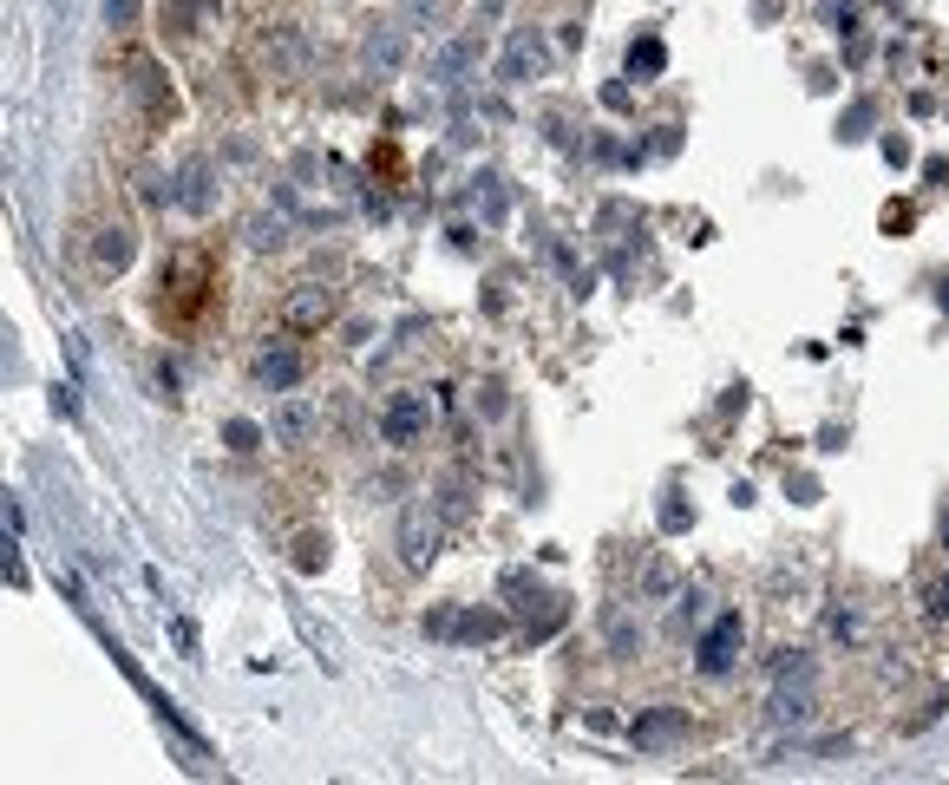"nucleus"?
I'll use <instances>...</instances> for the list:
<instances>
[{
	"mask_svg": "<svg viewBox=\"0 0 949 785\" xmlns=\"http://www.w3.org/2000/svg\"><path fill=\"white\" fill-rule=\"evenodd\" d=\"M105 7H112V20H118V27H125V20L138 13V0H105Z\"/></svg>",
	"mask_w": 949,
	"mask_h": 785,
	"instance_id": "nucleus-26",
	"label": "nucleus"
},
{
	"mask_svg": "<svg viewBox=\"0 0 949 785\" xmlns=\"http://www.w3.org/2000/svg\"><path fill=\"white\" fill-rule=\"evenodd\" d=\"M177 204L190 216H210L217 210V177H210V157H190L184 171H177Z\"/></svg>",
	"mask_w": 949,
	"mask_h": 785,
	"instance_id": "nucleus-8",
	"label": "nucleus"
},
{
	"mask_svg": "<svg viewBox=\"0 0 949 785\" xmlns=\"http://www.w3.org/2000/svg\"><path fill=\"white\" fill-rule=\"evenodd\" d=\"M674 589H681L674 564H668V557H656V564L642 570V596H649V602H661V596H674Z\"/></svg>",
	"mask_w": 949,
	"mask_h": 785,
	"instance_id": "nucleus-17",
	"label": "nucleus"
},
{
	"mask_svg": "<svg viewBox=\"0 0 949 785\" xmlns=\"http://www.w3.org/2000/svg\"><path fill=\"white\" fill-rule=\"evenodd\" d=\"M478 413H505V386H485V393H478Z\"/></svg>",
	"mask_w": 949,
	"mask_h": 785,
	"instance_id": "nucleus-25",
	"label": "nucleus"
},
{
	"mask_svg": "<svg viewBox=\"0 0 949 785\" xmlns=\"http://www.w3.org/2000/svg\"><path fill=\"white\" fill-rule=\"evenodd\" d=\"M478 53H485V40H478V33H458L452 47H439V53H433V85H458L465 72L478 66Z\"/></svg>",
	"mask_w": 949,
	"mask_h": 785,
	"instance_id": "nucleus-10",
	"label": "nucleus"
},
{
	"mask_svg": "<svg viewBox=\"0 0 949 785\" xmlns=\"http://www.w3.org/2000/svg\"><path fill=\"white\" fill-rule=\"evenodd\" d=\"M406 7H413V13H439V7H445V0H406Z\"/></svg>",
	"mask_w": 949,
	"mask_h": 785,
	"instance_id": "nucleus-27",
	"label": "nucleus"
},
{
	"mask_svg": "<svg viewBox=\"0 0 949 785\" xmlns=\"http://www.w3.org/2000/svg\"><path fill=\"white\" fill-rule=\"evenodd\" d=\"M609 642H616V654H636V642H642V636H636V622H629V616H622V622H616V629H609Z\"/></svg>",
	"mask_w": 949,
	"mask_h": 785,
	"instance_id": "nucleus-24",
	"label": "nucleus"
},
{
	"mask_svg": "<svg viewBox=\"0 0 949 785\" xmlns=\"http://www.w3.org/2000/svg\"><path fill=\"white\" fill-rule=\"evenodd\" d=\"M458 636H465V642H492V636H505V616H498V609H478V616L458 622Z\"/></svg>",
	"mask_w": 949,
	"mask_h": 785,
	"instance_id": "nucleus-19",
	"label": "nucleus"
},
{
	"mask_svg": "<svg viewBox=\"0 0 949 785\" xmlns=\"http://www.w3.org/2000/svg\"><path fill=\"white\" fill-rule=\"evenodd\" d=\"M249 380L269 386V393H289L295 380H301V354L295 348H262V354L249 360Z\"/></svg>",
	"mask_w": 949,
	"mask_h": 785,
	"instance_id": "nucleus-9",
	"label": "nucleus"
},
{
	"mask_svg": "<svg viewBox=\"0 0 949 785\" xmlns=\"http://www.w3.org/2000/svg\"><path fill=\"white\" fill-rule=\"evenodd\" d=\"M943 550H949V524H943Z\"/></svg>",
	"mask_w": 949,
	"mask_h": 785,
	"instance_id": "nucleus-28",
	"label": "nucleus"
},
{
	"mask_svg": "<svg viewBox=\"0 0 949 785\" xmlns=\"http://www.w3.org/2000/svg\"><path fill=\"white\" fill-rule=\"evenodd\" d=\"M661 66H668V47H661L656 33H649V40H636V47H629V79H656Z\"/></svg>",
	"mask_w": 949,
	"mask_h": 785,
	"instance_id": "nucleus-16",
	"label": "nucleus"
},
{
	"mask_svg": "<svg viewBox=\"0 0 949 785\" xmlns=\"http://www.w3.org/2000/svg\"><path fill=\"white\" fill-rule=\"evenodd\" d=\"M825 629H832L838 642H858V616H852V609H825Z\"/></svg>",
	"mask_w": 949,
	"mask_h": 785,
	"instance_id": "nucleus-23",
	"label": "nucleus"
},
{
	"mask_svg": "<svg viewBox=\"0 0 949 785\" xmlns=\"http://www.w3.org/2000/svg\"><path fill=\"white\" fill-rule=\"evenodd\" d=\"M223 438H229V452H256V445H262V426H256V420H229Z\"/></svg>",
	"mask_w": 949,
	"mask_h": 785,
	"instance_id": "nucleus-21",
	"label": "nucleus"
},
{
	"mask_svg": "<svg viewBox=\"0 0 949 785\" xmlns=\"http://www.w3.org/2000/svg\"><path fill=\"white\" fill-rule=\"evenodd\" d=\"M433 426V400L426 393H393L386 406H380V438L386 445H420Z\"/></svg>",
	"mask_w": 949,
	"mask_h": 785,
	"instance_id": "nucleus-2",
	"label": "nucleus"
},
{
	"mask_svg": "<svg viewBox=\"0 0 949 785\" xmlns=\"http://www.w3.org/2000/svg\"><path fill=\"white\" fill-rule=\"evenodd\" d=\"M681 733H688V714H681V707H656V714L636 720V746H642V753H656V746H674Z\"/></svg>",
	"mask_w": 949,
	"mask_h": 785,
	"instance_id": "nucleus-11",
	"label": "nucleus"
},
{
	"mask_svg": "<svg viewBox=\"0 0 949 785\" xmlns=\"http://www.w3.org/2000/svg\"><path fill=\"white\" fill-rule=\"evenodd\" d=\"M780 681H812V661H805V648H773V661H766Z\"/></svg>",
	"mask_w": 949,
	"mask_h": 785,
	"instance_id": "nucleus-18",
	"label": "nucleus"
},
{
	"mask_svg": "<svg viewBox=\"0 0 949 785\" xmlns=\"http://www.w3.org/2000/svg\"><path fill=\"white\" fill-rule=\"evenodd\" d=\"M433 544H439L433 504L413 498L406 504V517H400V564H406V570H426V564H433Z\"/></svg>",
	"mask_w": 949,
	"mask_h": 785,
	"instance_id": "nucleus-5",
	"label": "nucleus"
},
{
	"mask_svg": "<svg viewBox=\"0 0 949 785\" xmlns=\"http://www.w3.org/2000/svg\"><path fill=\"white\" fill-rule=\"evenodd\" d=\"M740 642H746V616L740 609H728L708 636H701V648H694V668L708 674V681H721V674H733V661H740Z\"/></svg>",
	"mask_w": 949,
	"mask_h": 785,
	"instance_id": "nucleus-1",
	"label": "nucleus"
},
{
	"mask_svg": "<svg viewBox=\"0 0 949 785\" xmlns=\"http://www.w3.org/2000/svg\"><path fill=\"white\" fill-rule=\"evenodd\" d=\"M406 33L400 27H380V33H367V47H361V60H367V72H400L406 66Z\"/></svg>",
	"mask_w": 949,
	"mask_h": 785,
	"instance_id": "nucleus-12",
	"label": "nucleus"
},
{
	"mask_svg": "<svg viewBox=\"0 0 949 785\" xmlns=\"http://www.w3.org/2000/svg\"><path fill=\"white\" fill-rule=\"evenodd\" d=\"M943 301H949V282H943Z\"/></svg>",
	"mask_w": 949,
	"mask_h": 785,
	"instance_id": "nucleus-29",
	"label": "nucleus"
},
{
	"mask_svg": "<svg viewBox=\"0 0 949 785\" xmlns=\"http://www.w3.org/2000/svg\"><path fill=\"white\" fill-rule=\"evenodd\" d=\"M256 60H262L269 72H282V79H289V72L308 66V40H301L295 27H269V33H262V47H256Z\"/></svg>",
	"mask_w": 949,
	"mask_h": 785,
	"instance_id": "nucleus-7",
	"label": "nucleus"
},
{
	"mask_svg": "<svg viewBox=\"0 0 949 785\" xmlns=\"http://www.w3.org/2000/svg\"><path fill=\"white\" fill-rule=\"evenodd\" d=\"M314 426H321V406H314V400H282L269 432H276V445H301Z\"/></svg>",
	"mask_w": 949,
	"mask_h": 785,
	"instance_id": "nucleus-13",
	"label": "nucleus"
},
{
	"mask_svg": "<svg viewBox=\"0 0 949 785\" xmlns=\"http://www.w3.org/2000/svg\"><path fill=\"white\" fill-rule=\"evenodd\" d=\"M132 256H138V229H132V223H99L92 262H99L105 276H118V269H132Z\"/></svg>",
	"mask_w": 949,
	"mask_h": 785,
	"instance_id": "nucleus-6",
	"label": "nucleus"
},
{
	"mask_svg": "<svg viewBox=\"0 0 949 785\" xmlns=\"http://www.w3.org/2000/svg\"><path fill=\"white\" fill-rule=\"evenodd\" d=\"M924 616H930V622H949V576H937V582L924 589Z\"/></svg>",
	"mask_w": 949,
	"mask_h": 785,
	"instance_id": "nucleus-22",
	"label": "nucleus"
},
{
	"mask_svg": "<svg viewBox=\"0 0 949 785\" xmlns=\"http://www.w3.org/2000/svg\"><path fill=\"white\" fill-rule=\"evenodd\" d=\"M243 236H249V249H256V256H276V249L289 242V223H282V216H249V229H243Z\"/></svg>",
	"mask_w": 949,
	"mask_h": 785,
	"instance_id": "nucleus-15",
	"label": "nucleus"
},
{
	"mask_svg": "<svg viewBox=\"0 0 949 785\" xmlns=\"http://www.w3.org/2000/svg\"><path fill=\"white\" fill-rule=\"evenodd\" d=\"M321 564H328V544H321L314 530H308V537H295V570H301V576H314Z\"/></svg>",
	"mask_w": 949,
	"mask_h": 785,
	"instance_id": "nucleus-20",
	"label": "nucleus"
},
{
	"mask_svg": "<svg viewBox=\"0 0 949 785\" xmlns=\"http://www.w3.org/2000/svg\"><path fill=\"white\" fill-rule=\"evenodd\" d=\"M766 720H773V726H805V720H812V688H793V681H780V688H773V701H766Z\"/></svg>",
	"mask_w": 949,
	"mask_h": 785,
	"instance_id": "nucleus-14",
	"label": "nucleus"
},
{
	"mask_svg": "<svg viewBox=\"0 0 949 785\" xmlns=\"http://www.w3.org/2000/svg\"><path fill=\"white\" fill-rule=\"evenodd\" d=\"M544 66H550V47H544V33H537V27H512V40H505V60H498V79H505V85H524V79H537Z\"/></svg>",
	"mask_w": 949,
	"mask_h": 785,
	"instance_id": "nucleus-4",
	"label": "nucleus"
},
{
	"mask_svg": "<svg viewBox=\"0 0 949 785\" xmlns=\"http://www.w3.org/2000/svg\"><path fill=\"white\" fill-rule=\"evenodd\" d=\"M334 308H341V295L328 282H301L289 301H282V328H289V334H314V328L334 321Z\"/></svg>",
	"mask_w": 949,
	"mask_h": 785,
	"instance_id": "nucleus-3",
	"label": "nucleus"
}]
</instances>
